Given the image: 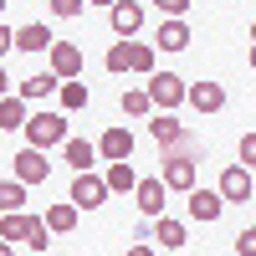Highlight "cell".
I'll return each instance as SVG.
<instances>
[{"label":"cell","instance_id":"cell-32","mask_svg":"<svg viewBox=\"0 0 256 256\" xmlns=\"http://www.w3.org/2000/svg\"><path fill=\"white\" fill-rule=\"evenodd\" d=\"M6 52H16V31L0 20V62H6Z\"/></svg>","mask_w":256,"mask_h":256},{"label":"cell","instance_id":"cell-19","mask_svg":"<svg viewBox=\"0 0 256 256\" xmlns=\"http://www.w3.org/2000/svg\"><path fill=\"white\" fill-rule=\"evenodd\" d=\"M154 62H159V46H148V41H128V72L148 77V72H154Z\"/></svg>","mask_w":256,"mask_h":256},{"label":"cell","instance_id":"cell-4","mask_svg":"<svg viewBox=\"0 0 256 256\" xmlns=\"http://www.w3.org/2000/svg\"><path fill=\"white\" fill-rule=\"evenodd\" d=\"M108 26H113L118 41L138 36V26H144V6H138V0H113V6H108Z\"/></svg>","mask_w":256,"mask_h":256},{"label":"cell","instance_id":"cell-35","mask_svg":"<svg viewBox=\"0 0 256 256\" xmlns=\"http://www.w3.org/2000/svg\"><path fill=\"white\" fill-rule=\"evenodd\" d=\"M0 256H16V251H10V241H6V246H0Z\"/></svg>","mask_w":256,"mask_h":256},{"label":"cell","instance_id":"cell-21","mask_svg":"<svg viewBox=\"0 0 256 256\" xmlns=\"http://www.w3.org/2000/svg\"><path fill=\"white\" fill-rule=\"evenodd\" d=\"M62 88V77L56 72H36V77H26V82H20V98H26V102H36V98H52Z\"/></svg>","mask_w":256,"mask_h":256},{"label":"cell","instance_id":"cell-22","mask_svg":"<svg viewBox=\"0 0 256 256\" xmlns=\"http://www.w3.org/2000/svg\"><path fill=\"white\" fill-rule=\"evenodd\" d=\"M56 98H62V108H67V113H82V108H88V82H82V77H67V82L56 88Z\"/></svg>","mask_w":256,"mask_h":256},{"label":"cell","instance_id":"cell-1","mask_svg":"<svg viewBox=\"0 0 256 256\" xmlns=\"http://www.w3.org/2000/svg\"><path fill=\"white\" fill-rule=\"evenodd\" d=\"M184 88H190V82H184L180 72H148V82H144V92H148V102H154V113H174L180 102H184Z\"/></svg>","mask_w":256,"mask_h":256},{"label":"cell","instance_id":"cell-24","mask_svg":"<svg viewBox=\"0 0 256 256\" xmlns=\"http://www.w3.org/2000/svg\"><path fill=\"white\" fill-rule=\"evenodd\" d=\"M26 205V184L20 180H0V216H6V210H20Z\"/></svg>","mask_w":256,"mask_h":256},{"label":"cell","instance_id":"cell-31","mask_svg":"<svg viewBox=\"0 0 256 256\" xmlns=\"http://www.w3.org/2000/svg\"><path fill=\"white\" fill-rule=\"evenodd\" d=\"M154 6H159V16H184L190 0H154Z\"/></svg>","mask_w":256,"mask_h":256},{"label":"cell","instance_id":"cell-11","mask_svg":"<svg viewBox=\"0 0 256 256\" xmlns=\"http://www.w3.org/2000/svg\"><path fill=\"white\" fill-rule=\"evenodd\" d=\"M190 26H184V16H164V26H159V36H154V46L159 52H184L190 46Z\"/></svg>","mask_w":256,"mask_h":256},{"label":"cell","instance_id":"cell-3","mask_svg":"<svg viewBox=\"0 0 256 256\" xmlns=\"http://www.w3.org/2000/svg\"><path fill=\"white\" fill-rule=\"evenodd\" d=\"M102 200H108V184H102V174H92V169H77V174H72V205L98 210Z\"/></svg>","mask_w":256,"mask_h":256},{"label":"cell","instance_id":"cell-39","mask_svg":"<svg viewBox=\"0 0 256 256\" xmlns=\"http://www.w3.org/2000/svg\"><path fill=\"white\" fill-rule=\"evenodd\" d=\"M0 16H6V0H0Z\"/></svg>","mask_w":256,"mask_h":256},{"label":"cell","instance_id":"cell-25","mask_svg":"<svg viewBox=\"0 0 256 256\" xmlns=\"http://www.w3.org/2000/svg\"><path fill=\"white\" fill-rule=\"evenodd\" d=\"M123 113H128V118H148V113H154V102H148L144 88H128V92H123Z\"/></svg>","mask_w":256,"mask_h":256},{"label":"cell","instance_id":"cell-17","mask_svg":"<svg viewBox=\"0 0 256 256\" xmlns=\"http://www.w3.org/2000/svg\"><path fill=\"white\" fill-rule=\"evenodd\" d=\"M62 154H67L72 174H77V169H92V164H98V144H88V138H72V134H67V144H62Z\"/></svg>","mask_w":256,"mask_h":256},{"label":"cell","instance_id":"cell-14","mask_svg":"<svg viewBox=\"0 0 256 256\" xmlns=\"http://www.w3.org/2000/svg\"><path fill=\"white\" fill-rule=\"evenodd\" d=\"M148 134H154V144H159V148H174V144H184V138H190V134H184V123H180L174 113H154Z\"/></svg>","mask_w":256,"mask_h":256},{"label":"cell","instance_id":"cell-8","mask_svg":"<svg viewBox=\"0 0 256 256\" xmlns=\"http://www.w3.org/2000/svg\"><path fill=\"white\" fill-rule=\"evenodd\" d=\"M184 200H190V220H205V226H210V220H220V210H226L220 190H200V184H195Z\"/></svg>","mask_w":256,"mask_h":256},{"label":"cell","instance_id":"cell-15","mask_svg":"<svg viewBox=\"0 0 256 256\" xmlns=\"http://www.w3.org/2000/svg\"><path fill=\"white\" fill-rule=\"evenodd\" d=\"M26 98H20V92H6V98H0V134H16V128H26Z\"/></svg>","mask_w":256,"mask_h":256},{"label":"cell","instance_id":"cell-16","mask_svg":"<svg viewBox=\"0 0 256 256\" xmlns=\"http://www.w3.org/2000/svg\"><path fill=\"white\" fill-rule=\"evenodd\" d=\"M102 184H108V195H134L138 174H134V164H128V159H118V164H108V174H102Z\"/></svg>","mask_w":256,"mask_h":256},{"label":"cell","instance_id":"cell-13","mask_svg":"<svg viewBox=\"0 0 256 256\" xmlns=\"http://www.w3.org/2000/svg\"><path fill=\"white\" fill-rule=\"evenodd\" d=\"M52 26H41V20H31V26H20L16 31V52H31V56H41V52H52Z\"/></svg>","mask_w":256,"mask_h":256},{"label":"cell","instance_id":"cell-29","mask_svg":"<svg viewBox=\"0 0 256 256\" xmlns=\"http://www.w3.org/2000/svg\"><path fill=\"white\" fill-rule=\"evenodd\" d=\"M236 256H256V226H246L236 236Z\"/></svg>","mask_w":256,"mask_h":256},{"label":"cell","instance_id":"cell-27","mask_svg":"<svg viewBox=\"0 0 256 256\" xmlns=\"http://www.w3.org/2000/svg\"><path fill=\"white\" fill-rule=\"evenodd\" d=\"M26 246H36V251H46V246H52V230H46V220H41V216H31V230H26Z\"/></svg>","mask_w":256,"mask_h":256},{"label":"cell","instance_id":"cell-40","mask_svg":"<svg viewBox=\"0 0 256 256\" xmlns=\"http://www.w3.org/2000/svg\"><path fill=\"white\" fill-rule=\"evenodd\" d=\"M36 256H46V251H36Z\"/></svg>","mask_w":256,"mask_h":256},{"label":"cell","instance_id":"cell-30","mask_svg":"<svg viewBox=\"0 0 256 256\" xmlns=\"http://www.w3.org/2000/svg\"><path fill=\"white\" fill-rule=\"evenodd\" d=\"M82 6H88V0H52V16H82Z\"/></svg>","mask_w":256,"mask_h":256},{"label":"cell","instance_id":"cell-7","mask_svg":"<svg viewBox=\"0 0 256 256\" xmlns=\"http://www.w3.org/2000/svg\"><path fill=\"white\" fill-rule=\"evenodd\" d=\"M184 102H190L195 113H220V108H226V88H220V82H190V88H184Z\"/></svg>","mask_w":256,"mask_h":256},{"label":"cell","instance_id":"cell-12","mask_svg":"<svg viewBox=\"0 0 256 256\" xmlns=\"http://www.w3.org/2000/svg\"><path fill=\"white\" fill-rule=\"evenodd\" d=\"M164 195H169V190H164V180H159V174L134 184V200H138V210H144L148 220H154V216H164Z\"/></svg>","mask_w":256,"mask_h":256},{"label":"cell","instance_id":"cell-36","mask_svg":"<svg viewBox=\"0 0 256 256\" xmlns=\"http://www.w3.org/2000/svg\"><path fill=\"white\" fill-rule=\"evenodd\" d=\"M251 72H256V41H251Z\"/></svg>","mask_w":256,"mask_h":256},{"label":"cell","instance_id":"cell-34","mask_svg":"<svg viewBox=\"0 0 256 256\" xmlns=\"http://www.w3.org/2000/svg\"><path fill=\"white\" fill-rule=\"evenodd\" d=\"M10 92V77H6V62H0V98Z\"/></svg>","mask_w":256,"mask_h":256},{"label":"cell","instance_id":"cell-28","mask_svg":"<svg viewBox=\"0 0 256 256\" xmlns=\"http://www.w3.org/2000/svg\"><path fill=\"white\" fill-rule=\"evenodd\" d=\"M236 154H241L246 169H256V134H241V148H236Z\"/></svg>","mask_w":256,"mask_h":256},{"label":"cell","instance_id":"cell-5","mask_svg":"<svg viewBox=\"0 0 256 256\" xmlns=\"http://www.w3.org/2000/svg\"><path fill=\"white\" fill-rule=\"evenodd\" d=\"M10 164H16V180H20V184H46V174H52L46 148H31V144L20 148V154H16Z\"/></svg>","mask_w":256,"mask_h":256},{"label":"cell","instance_id":"cell-2","mask_svg":"<svg viewBox=\"0 0 256 256\" xmlns=\"http://www.w3.org/2000/svg\"><path fill=\"white\" fill-rule=\"evenodd\" d=\"M20 134H26V144H31V148H52V144H67V113H31Z\"/></svg>","mask_w":256,"mask_h":256},{"label":"cell","instance_id":"cell-23","mask_svg":"<svg viewBox=\"0 0 256 256\" xmlns=\"http://www.w3.org/2000/svg\"><path fill=\"white\" fill-rule=\"evenodd\" d=\"M41 220H46V230H52V236H67V230L77 226V205H72V200H67V205H52Z\"/></svg>","mask_w":256,"mask_h":256},{"label":"cell","instance_id":"cell-10","mask_svg":"<svg viewBox=\"0 0 256 256\" xmlns=\"http://www.w3.org/2000/svg\"><path fill=\"white\" fill-rule=\"evenodd\" d=\"M52 72L67 82V77H82V46L77 41H52Z\"/></svg>","mask_w":256,"mask_h":256},{"label":"cell","instance_id":"cell-33","mask_svg":"<svg viewBox=\"0 0 256 256\" xmlns=\"http://www.w3.org/2000/svg\"><path fill=\"white\" fill-rule=\"evenodd\" d=\"M123 256H154V246H144V241H138V246H128Z\"/></svg>","mask_w":256,"mask_h":256},{"label":"cell","instance_id":"cell-9","mask_svg":"<svg viewBox=\"0 0 256 256\" xmlns=\"http://www.w3.org/2000/svg\"><path fill=\"white\" fill-rule=\"evenodd\" d=\"M134 154V134H128L123 123H113L108 134L98 138V159H108V164H118V159H128Z\"/></svg>","mask_w":256,"mask_h":256},{"label":"cell","instance_id":"cell-18","mask_svg":"<svg viewBox=\"0 0 256 256\" xmlns=\"http://www.w3.org/2000/svg\"><path fill=\"white\" fill-rule=\"evenodd\" d=\"M154 241H159L164 251H180V246H184V220H174V216H154Z\"/></svg>","mask_w":256,"mask_h":256},{"label":"cell","instance_id":"cell-38","mask_svg":"<svg viewBox=\"0 0 256 256\" xmlns=\"http://www.w3.org/2000/svg\"><path fill=\"white\" fill-rule=\"evenodd\" d=\"M251 41H256V20H251Z\"/></svg>","mask_w":256,"mask_h":256},{"label":"cell","instance_id":"cell-26","mask_svg":"<svg viewBox=\"0 0 256 256\" xmlns=\"http://www.w3.org/2000/svg\"><path fill=\"white\" fill-rule=\"evenodd\" d=\"M102 67H108L113 77H123V72H128V41H113L108 56H102Z\"/></svg>","mask_w":256,"mask_h":256},{"label":"cell","instance_id":"cell-6","mask_svg":"<svg viewBox=\"0 0 256 256\" xmlns=\"http://www.w3.org/2000/svg\"><path fill=\"white\" fill-rule=\"evenodd\" d=\"M251 190H256V184H251V169H246V164H226V174H220V200H226V205H246Z\"/></svg>","mask_w":256,"mask_h":256},{"label":"cell","instance_id":"cell-20","mask_svg":"<svg viewBox=\"0 0 256 256\" xmlns=\"http://www.w3.org/2000/svg\"><path fill=\"white\" fill-rule=\"evenodd\" d=\"M26 230H31V216H26V210H6V216H0V241L20 246V241H26Z\"/></svg>","mask_w":256,"mask_h":256},{"label":"cell","instance_id":"cell-37","mask_svg":"<svg viewBox=\"0 0 256 256\" xmlns=\"http://www.w3.org/2000/svg\"><path fill=\"white\" fill-rule=\"evenodd\" d=\"M88 6H113V0H88Z\"/></svg>","mask_w":256,"mask_h":256}]
</instances>
